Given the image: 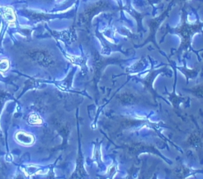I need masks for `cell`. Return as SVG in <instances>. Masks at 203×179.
<instances>
[{
    "label": "cell",
    "instance_id": "1",
    "mask_svg": "<svg viewBox=\"0 0 203 179\" xmlns=\"http://www.w3.org/2000/svg\"><path fill=\"white\" fill-rule=\"evenodd\" d=\"M15 139L19 143L24 146H29L34 143L35 138L31 134L27 133L24 131H19L15 134Z\"/></svg>",
    "mask_w": 203,
    "mask_h": 179
},
{
    "label": "cell",
    "instance_id": "2",
    "mask_svg": "<svg viewBox=\"0 0 203 179\" xmlns=\"http://www.w3.org/2000/svg\"><path fill=\"white\" fill-rule=\"evenodd\" d=\"M3 17L6 20L9 22V25H14L16 21V15L13 9L11 7H3Z\"/></svg>",
    "mask_w": 203,
    "mask_h": 179
},
{
    "label": "cell",
    "instance_id": "3",
    "mask_svg": "<svg viewBox=\"0 0 203 179\" xmlns=\"http://www.w3.org/2000/svg\"><path fill=\"white\" fill-rule=\"evenodd\" d=\"M29 122L31 124L39 125L42 123V120L40 119V117L38 115L31 114L29 116Z\"/></svg>",
    "mask_w": 203,
    "mask_h": 179
},
{
    "label": "cell",
    "instance_id": "4",
    "mask_svg": "<svg viewBox=\"0 0 203 179\" xmlns=\"http://www.w3.org/2000/svg\"><path fill=\"white\" fill-rule=\"evenodd\" d=\"M9 68V62L8 60H3L0 61V72H4Z\"/></svg>",
    "mask_w": 203,
    "mask_h": 179
}]
</instances>
